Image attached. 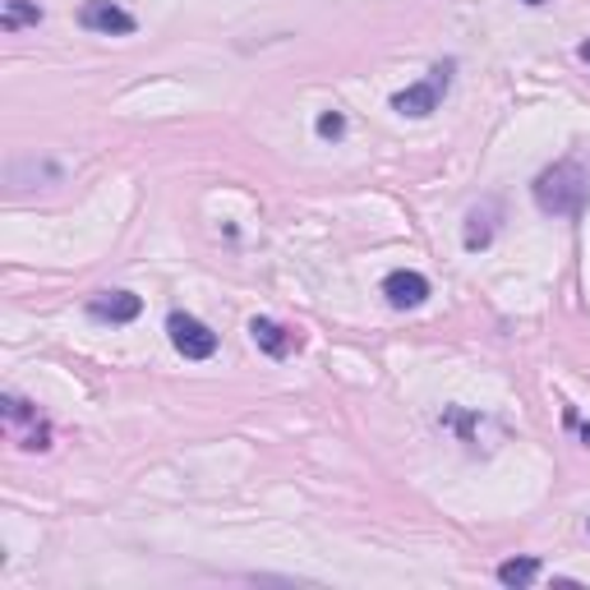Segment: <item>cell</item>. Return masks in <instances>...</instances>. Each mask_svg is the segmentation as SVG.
Here are the masks:
<instances>
[{
    "mask_svg": "<svg viewBox=\"0 0 590 590\" xmlns=\"http://www.w3.org/2000/svg\"><path fill=\"white\" fill-rule=\"evenodd\" d=\"M46 14L38 0H0V28L6 33H19V28H38Z\"/></svg>",
    "mask_w": 590,
    "mask_h": 590,
    "instance_id": "cell-11",
    "label": "cell"
},
{
    "mask_svg": "<svg viewBox=\"0 0 590 590\" xmlns=\"http://www.w3.org/2000/svg\"><path fill=\"white\" fill-rule=\"evenodd\" d=\"M166 337H172V346L185 355V360H213L217 355V332L204 323V319H194V314H176L166 319Z\"/></svg>",
    "mask_w": 590,
    "mask_h": 590,
    "instance_id": "cell-4",
    "label": "cell"
},
{
    "mask_svg": "<svg viewBox=\"0 0 590 590\" xmlns=\"http://www.w3.org/2000/svg\"><path fill=\"white\" fill-rule=\"evenodd\" d=\"M498 586H508V590H526L530 581L540 577V563L536 558H508V563H498Z\"/></svg>",
    "mask_w": 590,
    "mask_h": 590,
    "instance_id": "cell-12",
    "label": "cell"
},
{
    "mask_svg": "<svg viewBox=\"0 0 590 590\" xmlns=\"http://www.w3.org/2000/svg\"><path fill=\"white\" fill-rule=\"evenodd\" d=\"M568 425H572V429H581V438H586V447H590V425H581L577 411H568Z\"/></svg>",
    "mask_w": 590,
    "mask_h": 590,
    "instance_id": "cell-14",
    "label": "cell"
},
{
    "mask_svg": "<svg viewBox=\"0 0 590 590\" xmlns=\"http://www.w3.org/2000/svg\"><path fill=\"white\" fill-rule=\"evenodd\" d=\"M6 185L19 194V189H33V185H61V166H55L51 157H14L6 166Z\"/></svg>",
    "mask_w": 590,
    "mask_h": 590,
    "instance_id": "cell-8",
    "label": "cell"
},
{
    "mask_svg": "<svg viewBox=\"0 0 590 590\" xmlns=\"http://www.w3.org/2000/svg\"><path fill=\"white\" fill-rule=\"evenodd\" d=\"M79 28L102 33V38H130L138 23H134L130 10L116 6V0H83V6H79Z\"/></svg>",
    "mask_w": 590,
    "mask_h": 590,
    "instance_id": "cell-5",
    "label": "cell"
},
{
    "mask_svg": "<svg viewBox=\"0 0 590 590\" xmlns=\"http://www.w3.org/2000/svg\"><path fill=\"white\" fill-rule=\"evenodd\" d=\"M383 300L392 309H420L429 300V277L425 272H411V268H397L383 277Z\"/></svg>",
    "mask_w": 590,
    "mask_h": 590,
    "instance_id": "cell-6",
    "label": "cell"
},
{
    "mask_svg": "<svg viewBox=\"0 0 590 590\" xmlns=\"http://www.w3.org/2000/svg\"><path fill=\"white\" fill-rule=\"evenodd\" d=\"M314 130H319V138H342L346 134V116H342V111H323Z\"/></svg>",
    "mask_w": 590,
    "mask_h": 590,
    "instance_id": "cell-13",
    "label": "cell"
},
{
    "mask_svg": "<svg viewBox=\"0 0 590 590\" xmlns=\"http://www.w3.org/2000/svg\"><path fill=\"white\" fill-rule=\"evenodd\" d=\"M577 55H581V61L590 65V42H581V46H577Z\"/></svg>",
    "mask_w": 590,
    "mask_h": 590,
    "instance_id": "cell-15",
    "label": "cell"
},
{
    "mask_svg": "<svg viewBox=\"0 0 590 590\" xmlns=\"http://www.w3.org/2000/svg\"><path fill=\"white\" fill-rule=\"evenodd\" d=\"M453 74H457V61L429 65V74L420 83H411V89H402V93H392V111H402V116H411V121L434 116V111L443 106V97H447V89H453Z\"/></svg>",
    "mask_w": 590,
    "mask_h": 590,
    "instance_id": "cell-2",
    "label": "cell"
},
{
    "mask_svg": "<svg viewBox=\"0 0 590 590\" xmlns=\"http://www.w3.org/2000/svg\"><path fill=\"white\" fill-rule=\"evenodd\" d=\"M89 314L97 323H134L138 314H144V300H138L134 291H97L89 300Z\"/></svg>",
    "mask_w": 590,
    "mask_h": 590,
    "instance_id": "cell-7",
    "label": "cell"
},
{
    "mask_svg": "<svg viewBox=\"0 0 590 590\" xmlns=\"http://www.w3.org/2000/svg\"><path fill=\"white\" fill-rule=\"evenodd\" d=\"M586 530H590V521H586Z\"/></svg>",
    "mask_w": 590,
    "mask_h": 590,
    "instance_id": "cell-17",
    "label": "cell"
},
{
    "mask_svg": "<svg viewBox=\"0 0 590 590\" xmlns=\"http://www.w3.org/2000/svg\"><path fill=\"white\" fill-rule=\"evenodd\" d=\"M530 194H536V208L545 217H577L590 204V157L586 153L558 157L530 180Z\"/></svg>",
    "mask_w": 590,
    "mask_h": 590,
    "instance_id": "cell-1",
    "label": "cell"
},
{
    "mask_svg": "<svg viewBox=\"0 0 590 590\" xmlns=\"http://www.w3.org/2000/svg\"><path fill=\"white\" fill-rule=\"evenodd\" d=\"M0 420H6V434L23 447V453H46L51 447L46 415H38V406L28 397H19V392H6V397H0Z\"/></svg>",
    "mask_w": 590,
    "mask_h": 590,
    "instance_id": "cell-3",
    "label": "cell"
},
{
    "mask_svg": "<svg viewBox=\"0 0 590 590\" xmlns=\"http://www.w3.org/2000/svg\"><path fill=\"white\" fill-rule=\"evenodd\" d=\"M498 217H503V208H498V199H485V204H475L470 213H466V227H462V245L470 249H489V240H494V231H498Z\"/></svg>",
    "mask_w": 590,
    "mask_h": 590,
    "instance_id": "cell-9",
    "label": "cell"
},
{
    "mask_svg": "<svg viewBox=\"0 0 590 590\" xmlns=\"http://www.w3.org/2000/svg\"><path fill=\"white\" fill-rule=\"evenodd\" d=\"M521 6H530V10H540V6H549V0H521Z\"/></svg>",
    "mask_w": 590,
    "mask_h": 590,
    "instance_id": "cell-16",
    "label": "cell"
},
{
    "mask_svg": "<svg viewBox=\"0 0 590 590\" xmlns=\"http://www.w3.org/2000/svg\"><path fill=\"white\" fill-rule=\"evenodd\" d=\"M249 337H255V346L263 355H272V360H287L300 346V337L291 328H282L277 319H255V323H249Z\"/></svg>",
    "mask_w": 590,
    "mask_h": 590,
    "instance_id": "cell-10",
    "label": "cell"
}]
</instances>
